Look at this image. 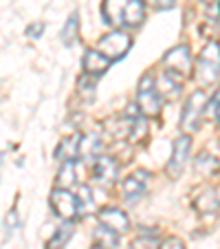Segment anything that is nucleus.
<instances>
[{
    "mask_svg": "<svg viewBox=\"0 0 220 249\" xmlns=\"http://www.w3.org/2000/svg\"><path fill=\"white\" fill-rule=\"evenodd\" d=\"M93 249H102V247H97V245H95V247H93Z\"/></svg>",
    "mask_w": 220,
    "mask_h": 249,
    "instance_id": "obj_29",
    "label": "nucleus"
},
{
    "mask_svg": "<svg viewBox=\"0 0 220 249\" xmlns=\"http://www.w3.org/2000/svg\"><path fill=\"white\" fill-rule=\"evenodd\" d=\"M136 108L145 117H159L161 113V93L152 75H143L136 89Z\"/></svg>",
    "mask_w": 220,
    "mask_h": 249,
    "instance_id": "obj_3",
    "label": "nucleus"
},
{
    "mask_svg": "<svg viewBox=\"0 0 220 249\" xmlns=\"http://www.w3.org/2000/svg\"><path fill=\"white\" fill-rule=\"evenodd\" d=\"M82 150V135H70L66 139H62V143L57 146L55 157L60 161H77Z\"/></svg>",
    "mask_w": 220,
    "mask_h": 249,
    "instance_id": "obj_14",
    "label": "nucleus"
},
{
    "mask_svg": "<svg viewBox=\"0 0 220 249\" xmlns=\"http://www.w3.org/2000/svg\"><path fill=\"white\" fill-rule=\"evenodd\" d=\"M44 22H33V24H29L27 27V36L29 38H40V36H42L44 33Z\"/></svg>",
    "mask_w": 220,
    "mask_h": 249,
    "instance_id": "obj_26",
    "label": "nucleus"
},
{
    "mask_svg": "<svg viewBox=\"0 0 220 249\" xmlns=\"http://www.w3.org/2000/svg\"><path fill=\"white\" fill-rule=\"evenodd\" d=\"M97 221H99V225L117 231L119 236L126 234V231L130 230V221H128L126 212L117 210V207H103V210L97 214Z\"/></svg>",
    "mask_w": 220,
    "mask_h": 249,
    "instance_id": "obj_11",
    "label": "nucleus"
},
{
    "mask_svg": "<svg viewBox=\"0 0 220 249\" xmlns=\"http://www.w3.org/2000/svg\"><path fill=\"white\" fill-rule=\"evenodd\" d=\"M130 47H132L130 36L123 33V31H119V29H115V31H110L108 36H103V38L99 40L97 51L103 53L108 60L115 62V60H121V57L130 51Z\"/></svg>",
    "mask_w": 220,
    "mask_h": 249,
    "instance_id": "obj_5",
    "label": "nucleus"
},
{
    "mask_svg": "<svg viewBox=\"0 0 220 249\" xmlns=\"http://www.w3.org/2000/svg\"><path fill=\"white\" fill-rule=\"evenodd\" d=\"M93 236H95V245L102 249H115L119 245V234L113 230H108V227H103V225H99Z\"/></svg>",
    "mask_w": 220,
    "mask_h": 249,
    "instance_id": "obj_19",
    "label": "nucleus"
},
{
    "mask_svg": "<svg viewBox=\"0 0 220 249\" xmlns=\"http://www.w3.org/2000/svg\"><path fill=\"white\" fill-rule=\"evenodd\" d=\"M75 161H62V168L57 172V179H55V185L62 190H68L77 183L75 179Z\"/></svg>",
    "mask_w": 220,
    "mask_h": 249,
    "instance_id": "obj_17",
    "label": "nucleus"
},
{
    "mask_svg": "<svg viewBox=\"0 0 220 249\" xmlns=\"http://www.w3.org/2000/svg\"><path fill=\"white\" fill-rule=\"evenodd\" d=\"M77 89H80V93L84 95L86 99H93L95 93H97V77L86 75V73H84V77L77 82Z\"/></svg>",
    "mask_w": 220,
    "mask_h": 249,
    "instance_id": "obj_23",
    "label": "nucleus"
},
{
    "mask_svg": "<svg viewBox=\"0 0 220 249\" xmlns=\"http://www.w3.org/2000/svg\"><path fill=\"white\" fill-rule=\"evenodd\" d=\"M51 207L62 221H73V218L80 214V210H77V196L75 194H70L68 190H62V188L53 190Z\"/></svg>",
    "mask_w": 220,
    "mask_h": 249,
    "instance_id": "obj_7",
    "label": "nucleus"
},
{
    "mask_svg": "<svg viewBox=\"0 0 220 249\" xmlns=\"http://www.w3.org/2000/svg\"><path fill=\"white\" fill-rule=\"evenodd\" d=\"M77 36H80V16H77V11H75V14H70V18L66 20V24L62 27V36H60L62 44H64V47H73Z\"/></svg>",
    "mask_w": 220,
    "mask_h": 249,
    "instance_id": "obj_18",
    "label": "nucleus"
},
{
    "mask_svg": "<svg viewBox=\"0 0 220 249\" xmlns=\"http://www.w3.org/2000/svg\"><path fill=\"white\" fill-rule=\"evenodd\" d=\"M159 249H185V245H183L181 238H176V236H169V238H165L163 243L159 245Z\"/></svg>",
    "mask_w": 220,
    "mask_h": 249,
    "instance_id": "obj_25",
    "label": "nucleus"
},
{
    "mask_svg": "<svg viewBox=\"0 0 220 249\" xmlns=\"http://www.w3.org/2000/svg\"><path fill=\"white\" fill-rule=\"evenodd\" d=\"M205 106H207V97L203 90H194L189 95L185 108H183V115H181V128L187 135L196 132L201 128V122H203V115H205Z\"/></svg>",
    "mask_w": 220,
    "mask_h": 249,
    "instance_id": "obj_4",
    "label": "nucleus"
},
{
    "mask_svg": "<svg viewBox=\"0 0 220 249\" xmlns=\"http://www.w3.org/2000/svg\"><path fill=\"white\" fill-rule=\"evenodd\" d=\"M163 64H165V71L178 75L181 80H185L189 73V66H192V57H189V49L187 44H178V47L169 49L168 55L163 57Z\"/></svg>",
    "mask_w": 220,
    "mask_h": 249,
    "instance_id": "obj_6",
    "label": "nucleus"
},
{
    "mask_svg": "<svg viewBox=\"0 0 220 249\" xmlns=\"http://www.w3.org/2000/svg\"><path fill=\"white\" fill-rule=\"evenodd\" d=\"M110 64H113V60H108V57L103 55V53H99L97 49H93V51H86L84 60H82L84 73H86V75H93V77L103 75V73L110 69Z\"/></svg>",
    "mask_w": 220,
    "mask_h": 249,
    "instance_id": "obj_12",
    "label": "nucleus"
},
{
    "mask_svg": "<svg viewBox=\"0 0 220 249\" xmlns=\"http://www.w3.org/2000/svg\"><path fill=\"white\" fill-rule=\"evenodd\" d=\"M102 148H103V143L97 135H86V137H82L80 157H84V159H97L102 155Z\"/></svg>",
    "mask_w": 220,
    "mask_h": 249,
    "instance_id": "obj_20",
    "label": "nucleus"
},
{
    "mask_svg": "<svg viewBox=\"0 0 220 249\" xmlns=\"http://www.w3.org/2000/svg\"><path fill=\"white\" fill-rule=\"evenodd\" d=\"M70 236H73V223L66 221L64 225H62L60 230L55 231V236H53V238L49 240L47 249H64V245L70 240Z\"/></svg>",
    "mask_w": 220,
    "mask_h": 249,
    "instance_id": "obj_21",
    "label": "nucleus"
},
{
    "mask_svg": "<svg viewBox=\"0 0 220 249\" xmlns=\"http://www.w3.org/2000/svg\"><path fill=\"white\" fill-rule=\"evenodd\" d=\"M181 84H183L181 77L174 75V73H169V71H163L161 77L156 80V89H159V93L168 99L178 97V93H181Z\"/></svg>",
    "mask_w": 220,
    "mask_h": 249,
    "instance_id": "obj_15",
    "label": "nucleus"
},
{
    "mask_svg": "<svg viewBox=\"0 0 220 249\" xmlns=\"http://www.w3.org/2000/svg\"><path fill=\"white\" fill-rule=\"evenodd\" d=\"M194 170L203 177H214L216 172L220 170V161L216 157H211L209 152H201V155L194 159Z\"/></svg>",
    "mask_w": 220,
    "mask_h": 249,
    "instance_id": "obj_16",
    "label": "nucleus"
},
{
    "mask_svg": "<svg viewBox=\"0 0 220 249\" xmlns=\"http://www.w3.org/2000/svg\"><path fill=\"white\" fill-rule=\"evenodd\" d=\"M95 205V198H93V192H90L88 185H80V196H77V210L80 214H86L90 212Z\"/></svg>",
    "mask_w": 220,
    "mask_h": 249,
    "instance_id": "obj_22",
    "label": "nucleus"
},
{
    "mask_svg": "<svg viewBox=\"0 0 220 249\" xmlns=\"http://www.w3.org/2000/svg\"><path fill=\"white\" fill-rule=\"evenodd\" d=\"M130 249H159V240L154 234H141L132 240Z\"/></svg>",
    "mask_w": 220,
    "mask_h": 249,
    "instance_id": "obj_24",
    "label": "nucleus"
},
{
    "mask_svg": "<svg viewBox=\"0 0 220 249\" xmlns=\"http://www.w3.org/2000/svg\"><path fill=\"white\" fill-rule=\"evenodd\" d=\"M194 207H196V212H201V214H214V212H218V207H220L218 192H216L214 188L201 190V192L196 194V198H194Z\"/></svg>",
    "mask_w": 220,
    "mask_h": 249,
    "instance_id": "obj_13",
    "label": "nucleus"
},
{
    "mask_svg": "<svg viewBox=\"0 0 220 249\" xmlns=\"http://www.w3.org/2000/svg\"><path fill=\"white\" fill-rule=\"evenodd\" d=\"M102 14L115 29H139L145 20V7L141 0H103Z\"/></svg>",
    "mask_w": 220,
    "mask_h": 249,
    "instance_id": "obj_1",
    "label": "nucleus"
},
{
    "mask_svg": "<svg viewBox=\"0 0 220 249\" xmlns=\"http://www.w3.org/2000/svg\"><path fill=\"white\" fill-rule=\"evenodd\" d=\"M148 183H150V174L145 170H136L130 177H126L121 183V194L128 203H136L148 190Z\"/></svg>",
    "mask_w": 220,
    "mask_h": 249,
    "instance_id": "obj_10",
    "label": "nucleus"
},
{
    "mask_svg": "<svg viewBox=\"0 0 220 249\" xmlns=\"http://www.w3.org/2000/svg\"><path fill=\"white\" fill-rule=\"evenodd\" d=\"M216 117H218V126H220V106H218V113H216Z\"/></svg>",
    "mask_w": 220,
    "mask_h": 249,
    "instance_id": "obj_28",
    "label": "nucleus"
},
{
    "mask_svg": "<svg viewBox=\"0 0 220 249\" xmlns=\"http://www.w3.org/2000/svg\"><path fill=\"white\" fill-rule=\"evenodd\" d=\"M189 150H192V139H189V135H183L174 141L172 159L168 161V168H165L172 179L181 177L183 168H185V161H187V157H189Z\"/></svg>",
    "mask_w": 220,
    "mask_h": 249,
    "instance_id": "obj_9",
    "label": "nucleus"
},
{
    "mask_svg": "<svg viewBox=\"0 0 220 249\" xmlns=\"http://www.w3.org/2000/svg\"><path fill=\"white\" fill-rule=\"evenodd\" d=\"M117 177H119V163L115 157L99 155L97 159H95V165H93L95 183L103 185V188H110V185L117 181Z\"/></svg>",
    "mask_w": 220,
    "mask_h": 249,
    "instance_id": "obj_8",
    "label": "nucleus"
},
{
    "mask_svg": "<svg viewBox=\"0 0 220 249\" xmlns=\"http://www.w3.org/2000/svg\"><path fill=\"white\" fill-rule=\"evenodd\" d=\"M152 7H156V9H172L174 5H176V0H148Z\"/></svg>",
    "mask_w": 220,
    "mask_h": 249,
    "instance_id": "obj_27",
    "label": "nucleus"
},
{
    "mask_svg": "<svg viewBox=\"0 0 220 249\" xmlns=\"http://www.w3.org/2000/svg\"><path fill=\"white\" fill-rule=\"evenodd\" d=\"M220 77V44L216 40L207 42L196 60V80L201 86L216 84Z\"/></svg>",
    "mask_w": 220,
    "mask_h": 249,
    "instance_id": "obj_2",
    "label": "nucleus"
}]
</instances>
